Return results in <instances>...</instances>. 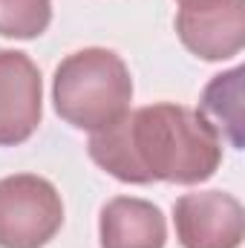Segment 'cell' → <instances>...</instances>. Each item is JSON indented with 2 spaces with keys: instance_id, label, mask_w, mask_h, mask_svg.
I'll list each match as a JSON object with an SVG mask.
<instances>
[{
  "instance_id": "obj_9",
  "label": "cell",
  "mask_w": 245,
  "mask_h": 248,
  "mask_svg": "<svg viewBox=\"0 0 245 248\" xmlns=\"http://www.w3.org/2000/svg\"><path fill=\"white\" fill-rule=\"evenodd\" d=\"M52 20V0H0V35L32 41L46 32Z\"/></svg>"
},
{
  "instance_id": "obj_8",
  "label": "cell",
  "mask_w": 245,
  "mask_h": 248,
  "mask_svg": "<svg viewBox=\"0 0 245 248\" xmlns=\"http://www.w3.org/2000/svg\"><path fill=\"white\" fill-rule=\"evenodd\" d=\"M196 113L219 136V141L243 147V69L234 66L222 75H214Z\"/></svg>"
},
{
  "instance_id": "obj_10",
  "label": "cell",
  "mask_w": 245,
  "mask_h": 248,
  "mask_svg": "<svg viewBox=\"0 0 245 248\" xmlns=\"http://www.w3.org/2000/svg\"><path fill=\"white\" fill-rule=\"evenodd\" d=\"M179 3H182V0H179Z\"/></svg>"
},
{
  "instance_id": "obj_5",
  "label": "cell",
  "mask_w": 245,
  "mask_h": 248,
  "mask_svg": "<svg viewBox=\"0 0 245 248\" xmlns=\"http://www.w3.org/2000/svg\"><path fill=\"white\" fill-rule=\"evenodd\" d=\"M173 225L182 248H240L245 240L243 202L225 190H196L179 196Z\"/></svg>"
},
{
  "instance_id": "obj_3",
  "label": "cell",
  "mask_w": 245,
  "mask_h": 248,
  "mask_svg": "<svg viewBox=\"0 0 245 248\" xmlns=\"http://www.w3.org/2000/svg\"><path fill=\"white\" fill-rule=\"evenodd\" d=\"M63 225L55 185L35 173L0 179V248H44Z\"/></svg>"
},
{
  "instance_id": "obj_6",
  "label": "cell",
  "mask_w": 245,
  "mask_h": 248,
  "mask_svg": "<svg viewBox=\"0 0 245 248\" xmlns=\"http://www.w3.org/2000/svg\"><path fill=\"white\" fill-rule=\"evenodd\" d=\"M44 116V81L26 52L0 49V144H23Z\"/></svg>"
},
{
  "instance_id": "obj_2",
  "label": "cell",
  "mask_w": 245,
  "mask_h": 248,
  "mask_svg": "<svg viewBox=\"0 0 245 248\" xmlns=\"http://www.w3.org/2000/svg\"><path fill=\"white\" fill-rule=\"evenodd\" d=\"M55 113L78 130H104L119 122L133 101V78L127 63L101 46L66 55L52 78Z\"/></svg>"
},
{
  "instance_id": "obj_1",
  "label": "cell",
  "mask_w": 245,
  "mask_h": 248,
  "mask_svg": "<svg viewBox=\"0 0 245 248\" xmlns=\"http://www.w3.org/2000/svg\"><path fill=\"white\" fill-rule=\"evenodd\" d=\"M90 159L130 185H199L222 165V141L208 122L182 104L127 110L119 122L95 130Z\"/></svg>"
},
{
  "instance_id": "obj_4",
  "label": "cell",
  "mask_w": 245,
  "mask_h": 248,
  "mask_svg": "<svg viewBox=\"0 0 245 248\" xmlns=\"http://www.w3.org/2000/svg\"><path fill=\"white\" fill-rule=\"evenodd\" d=\"M176 35L202 61H228L245 46V0H182Z\"/></svg>"
},
{
  "instance_id": "obj_7",
  "label": "cell",
  "mask_w": 245,
  "mask_h": 248,
  "mask_svg": "<svg viewBox=\"0 0 245 248\" xmlns=\"http://www.w3.org/2000/svg\"><path fill=\"white\" fill-rule=\"evenodd\" d=\"M98 240L101 248H165L168 222L153 202L116 196L101 208Z\"/></svg>"
}]
</instances>
